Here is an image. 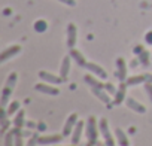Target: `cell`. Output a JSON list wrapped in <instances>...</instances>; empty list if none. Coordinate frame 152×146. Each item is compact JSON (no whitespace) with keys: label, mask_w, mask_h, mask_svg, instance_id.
Returning <instances> with one entry per match:
<instances>
[{"label":"cell","mask_w":152,"mask_h":146,"mask_svg":"<svg viewBox=\"0 0 152 146\" xmlns=\"http://www.w3.org/2000/svg\"><path fill=\"white\" fill-rule=\"evenodd\" d=\"M17 81H18V75H17V73L15 72L9 73V76H8L5 85H3V90H2V107H5V106L9 104L8 100H9V96L14 91L15 85H17Z\"/></svg>","instance_id":"6da1fadb"},{"label":"cell","mask_w":152,"mask_h":146,"mask_svg":"<svg viewBox=\"0 0 152 146\" xmlns=\"http://www.w3.org/2000/svg\"><path fill=\"white\" fill-rule=\"evenodd\" d=\"M99 133H100V128H99V122L96 121V116H90L87 124H85L87 140L91 142V143H97L99 142Z\"/></svg>","instance_id":"7a4b0ae2"},{"label":"cell","mask_w":152,"mask_h":146,"mask_svg":"<svg viewBox=\"0 0 152 146\" xmlns=\"http://www.w3.org/2000/svg\"><path fill=\"white\" fill-rule=\"evenodd\" d=\"M99 128H100V134H102L103 139H104L106 146H115V145H116V140L112 137V134H110V131H109V121H107L106 118H102V119L99 121Z\"/></svg>","instance_id":"3957f363"},{"label":"cell","mask_w":152,"mask_h":146,"mask_svg":"<svg viewBox=\"0 0 152 146\" xmlns=\"http://www.w3.org/2000/svg\"><path fill=\"white\" fill-rule=\"evenodd\" d=\"M78 121H79L78 113H70V115L67 116L66 122H64V127H63V133H61V134H63L64 137L72 136V133H73V130H75L76 124H78Z\"/></svg>","instance_id":"277c9868"},{"label":"cell","mask_w":152,"mask_h":146,"mask_svg":"<svg viewBox=\"0 0 152 146\" xmlns=\"http://www.w3.org/2000/svg\"><path fill=\"white\" fill-rule=\"evenodd\" d=\"M21 52V46L20 45H11L8 46L6 49H3V52L0 54V61L2 63H6L8 60H11L12 57H15L17 54Z\"/></svg>","instance_id":"5b68a950"},{"label":"cell","mask_w":152,"mask_h":146,"mask_svg":"<svg viewBox=\"0 0 152 146\" xmlns=\"http://www.w3.org/2000/svg\"><path fill=\"white\" fill-rule=\"evenodd\" d=\"M85 69H87L88 72H91L93 75H96L97 78H100V79H107V73H106V70H104L102 66L96 64V63L88 61V63H87V66H85Z\"/></svg>","instance_id":"8992f818"},{"label":"cell","mask_w":152,"mask_h":146,"mask_svg":"<svg viewBox=\"0 0 152 146\" xmlns=\"http://www.w3.org/2000/svg\"><path fill=\"white\" fill-rule=\"evenodd\" d=\"M91 91H93V94L99 99V100H102L106 106H112L113 104V100L110 99V94L104 90V88H91Z\"/></svg>","instance_id":"52a82bcc"},{"label":"cell","mask_w":152,"mask_h":146,"mask_svg":"<svg viewBox=\"0 0 152 146\" xmlns=\"http://www.w3.org/2000/svg\"><path fill=\"white\" fill-rule=\"evenodd\" d=\"M39 78L42 81L48 82V84H61V82H64V79L61 76H57V75H54V73H51V72H46V70L39 72Z\"/></svg>","instance_id":"ba28073f"},{"label":"cell","mask_w":152,"mask_h":146,"mask_svg":"<svg viewBox=\"0 0 152 146\" xmlns=\"http://www.w3.org/2000/svg\"><path fill=\"white\" fill-rule=\"evenodd\" d=\"M116 76L119 79V82H125L127 81V64L124 58H116Z\"/></svg>","instance_id":"9c48e42d"},{"label":"cell","mask_w":152,"mask_h":146,"mask_svg":"<svg viewBox=\"0 0 152 146\" xmlns=\"http://www.w3.org/2000/svg\"><path fill=\"white\" fill-rule=\"evenodd\" d=\"M76 39H78V30L73 23L67 24V46L72 49L76 45Z\"/></svg>","instance_id":"30bf717a"},{"label":"cell","mask_w":152,"mask_h":146,"mask_svg":"<svg viewBox=\"0 0 152 146\" xmlns=\"http://www.w3.org/2000/svg\"><path fill=\"white\" fill-rule=\"evenodd\" d=\"M34 90L36 91H39V93H42V94H48V96H58L60 94V90L57 88V87H52V85H49V84H36L34 85Z\"/></svg>","instance_id":"8fae6325"},{"label":"cell","mask_w":152,"mask_h":146,"mask_svg":"<svg viewBox=\"0 0 152 146\" xmlns=\"http://www.w3.org/2000/svg\"><path fill=\"white\" fill-rule=\"evenodd\" d=\"M63 134H51V136H40L37 139V142L43 146H49V145H57L58 142L63 140Z\"/></svg>","instance_id":"7c38bea8"},{"label":"cell","mask_w":152,"mask_h":146,"mask_svg":"<svg viewBox=\"0 0 152 146\" xmlns=\"http://www.w3.org/2000/svg\"><path fill=\"white\" fill-rule=\"evenodd\" d=\"M84 128H85V122L82 119L78 121V124H76L73 133H72V143L73 145H78L81 142V137H82V133H84Z\"/></svg>","instance_id":"4fadbf2b"},{"label":"cell","mask_w":152,"mask_h":146,"mask_svg":"<svg viewBox=\"0 0 152 146\" xmlns=\"http://www.w3.org/2000/svg\"><path fill=\"white\" fill-rule=\"evenodd\" d=\"M70 66H72V57H70V54H69V55H66V57L63 58V61H61V64H60V76H61L64 81L67 79L69 73H70Z\"/></svg>","instance_id":"5bb4252c"},{"label":"cell","mask_w":152,"mask_h":146,"mask_svg":"<svg viewBox=\"0 0 152 146\" xmlns=\"http://www.w3.org/2000/svg\"><path fill=\"white\" fill-rule=\"evenodd\" d=\"M125 104H127L128 109H131V110H134L137 113H145L146 112V107L140 101H137L136 99H133V97H127L125 99Z\"/></svg>","instance_id":"9a60e30c"},{"label":"cell","mask_w":152,"mask_h":146,"mask_svg":"<svg viewBox=\"0 0 152 146\" xmlns=\"http://www.w3.org/2000/svg\"><path fill=\"white\" fill-rule=\"evenodd\" d=\"M113 134H115V140H116V145H119V146H130V140H128V136L125 134V131L122 130V128H115V131H113Z\"/></svg>","instance_id":"2e32d148"},{"label":"cell","mask_w":152,"mask_h":146,"mask_svg":"<svg viewBox=\"0 0 152 146\" xmlns=\"http://www.w3.org/2000/svg\"><path fill=\"white\" fill-rule=\"evenodd\" d=\"M127 84L125 82H121L119 84V88H118V91L115 93V97H113V104H121L127 97H125V93H127Z\"/></svg>","instance_id":"e0dca14e"},{"label":"cell","mask_w":152,"mask_h":146,"mask_svg":"<svg viewBox=\"0 0 152 146\" xmlns=\"http://www.w3.org/2000/svg\"><path fill=\"white\" fill-rule=\"evenodd\" d=\"M12 125H14L15 128H20V130L24 128V125H26V110H24V109H20L18 113L14 116Z\"/></svg>","instance_id":"ac0fdd59"},{"label":"cell","mask_w":152,"mask_h":146,"mask_svg":"<svg viewBox=\"0 0 152 146\" xmlns=\"http://www.w3.org/2000/svg\"><path fill=\"white\" fill-rule=\"evenodd\" d=\"M85 84H88L91 88H104V84L99 81V78L96 75H85L84 76Z\"/></svg>","instance_id":"d6986e66"},{"label":"cell","mask_w":152,"mask_h":146,"mask_svg":"<svg viewBox=\"0 0 152 146\" xmlns=\"http://www.w3.org/2000/svg\"><path fill=\"white\" fill-rule=\"evenodd\" d=\"M70 57H72V60H75L76 63H78L79 66H87V60H85V57H84V54L81 52V51H78V49H75V48H72L70 49Z\"/></svg>","instance_id":"ffe728a7"},{"label":"cell","mask_w":152,"mask_h":146,"mask_svg":"<svg viewBox=\"0 0 152 146\" xmlns=\"http://www.w3.org/2000/svg\"><path fill=\"white\" fill-rule=\"evenodd\" d=\"M20 131V128H12L5 134V146H15V139H17V133Z\"/></svg>","instance_id":"44dd1931"},{"label":"cell","mask_w":152,"mask_h":146,"mask_svg":"<svg viewBox=\"0 0 152 146\" xmlns=\"http://www.w3.org/2000/svg\"><path fill=\"white\" fill-rule=\"evenodd\" d=\"M145 82H146V76H145V73H143V75L131 76V78H128V79L125 81V84H127L128 87H131V85H137V84H145Z\"/></svg>","instance_id":"7402d4cb"},{"label":"cell","mask_w":152,"mask_h":146,"mask_svg":"<svg viewBox=\"0 0 152 146\" xmlns=\"http://www.w3.org/2000/svg\"><path fill=\"white\" fill-rule=\"evenodd\" d=\"M20 107H21V103H20L18 100H14V101H11V103L8 104L6 112H8V115H9V116H12V115H14V113H15V112H17Z\"/></svg>","instance_id":"603a6c76"},{"label":"cell","mask_w":152,"mask_h":146,"mask_svg":"<svg viewBox=\"0 0 152 146\" xmlns=\"http://www.w3.org/2000/svg\"><path fill=\"white\" fill-rule=\"evenodd\" d=\"M46 28H48V24H46L45 20H37V21L34 23V30H36L37 33H43Z\"/></svg>","instance_id":"cb8c5ba5"},{"label":"cell","mask_w":152,"mask_h":146,"mask_svg":"<svg viewBox=\"0 0 152 146\" xmlns=\"http://www.w3.org/2000/svg\"><path fill=\"white\" fill-rule=\"evenodd\" d=\"M139 61L143 64V66H148L149 64V52L148 51H143L139 54Z\"/></svg>","instance_id":"d4e9b609"},{"label":"cell","mask_w":152,"mask_h":146,"mask_svg":"<svg viewBox=\"0 0 152 146\" xmlns=\"http://www.w3.org/2000/svg\"><path fill=\"white\" fill-rule=\"evenodd\" d=\"M104 90H106L109 94H113V96H115V93L118 91V88H116L113 84H110V82H106V84H104Z\"/></svg>","instance_id":"484cf974"},{"label":"cell","mask_w":152,"mask_h":146,"mask_svg":"<svg viewBox=\"0 0 152 146\" xmlns=\"http://www.w3.org/2000/svg\"><path fill=\"white\" fill-rule=\"evenodd\" d=\"M21 131V130H20ZM17 133V139H15V146H24L26 143H24V139H23V136H21V133Z\"/></svg>","instance_id":"4316f807"},{"label":"cell","mask_w":152,"mask_h":146,"mask_svg":"<svg viewBox=\"0 0 152 146\" xmlns=\"http://www.w3.org/2000/svg\"><path fill=\"white\" fill-rule=\"evenodd\" d=\"M145 90L148 91V96H149V99L152 101V84L151 82H145Z\"/></svg>","instance_id":"83f0119b"},{"label":"cell","mask_w":152,"mask_h":146,"mask_svg":"<svg viewBox=\"0 0 152 146\" xmlns=\"http://www.w3.org/2000/svg\"><path fill=\"white\" fill-rule=\"evenodd\" d=\"M145 42L149 43V45H152V30L146 33V36H145Z\"/></svg>","instance_id":"f1b7e54d"},{"label":"cell","mask_w":152,"mask_h":146,"mask_svg":"<svg viewBox=\"0 0 152 146\" xmlns=\"http://www.w3.org/2000/svg\"><path fill=\"white\" fill-rule=\"evenodd\" d=\"M58 2H61V3H64L67 6H75L76 5V0H58Z\"/></svg>","instance_id":"f546056e"},{"label":"cell","mask_w":152,"mask_h":146,"mask_svg":"<svg viewBox=\"0 0 152 146\" xmlns=\"http://www.w3.org/2000/svg\"><path fill=\"white\" fill-rule=\"evenodd\" d=\"M8 125H9V121L6 118H3L2 119V131H6L8 130Z\"/></svg>","instance_id":"4dcf8cb0"},{"label":"cell","mask_w":152,"mask_h":146,"mask_svg":"<svg viewBox=\"0 0 152 146\" xmlns=\"http://www.w3.org/2000/svg\"><path fill=\"white\" fill-rule=\"evenodd\" d=\"M133 51H134V54H137V55H139L140 52H143V51H145V48H143V45H137Z\"/></svg>","instance_id":"1f68e13d"},{"label":"cell","mask_w":152,"mask_h":146,"mask_svg":"<svg viewBox=\"0 0 152 146\" xmlns=\"http://www.w3.org/2000/svg\"><path fill=\"white\" fill-rule=\"evenodd\" d=\"M26 125H27V128H30V130H33V128H37V125H36L33 121H27V122H26Z\"/></svg>","instance_id":"d6a6232c"},{"label":"cell","mask_w":152,"mask_h":146,"mask_svg":"<svg viewBox=\"0 0 152 146\" xmlns=\"http://www.w3.org/2000/svg\"><path fill=\"white\" fill-rule=\"evenodd\" d=\"M37 130H39V131H45V130H46V124H45V122H39V124H37Z\"/></svg>","instance_id":"836d02e7"},{"label":"cell","mask_w":152,"mask_h":146,"mask_svg":"<svg viewBox=\"0 0 152 146\" xmlns=\"http://www.w3.org/2000/svg\"><path fill=\"white\" fill-rule=\"evenodd\" d=\"M145 76H146V82L152 84V73H145Z\"/></svg>","instance_id":"e575fe53"},{"label":"cell","mask_w":152,"mask_h":146,"mask_svg":"<svg viewBox=\"0 0 152 146\" xmlns=\"http://www.w3.org/2000/svg\"><path fill=\"white\" fill-rule=\"evenodd\" d=\"M96 146H106V143H102V142H97Z\"/></svg>","instance_id":"d590c367"},{"label":"cell","mask_w":152,"mask_h":146,"mask_svg":"<svg viewBox=\"0 0 152 146\" xmlns=\"http://www.w3.org/2000/svg\"><path fill=\"white\" fill-rule=\"evenodd\" d=\"M85 146H96V143H91V142H88V143H87Z\"/></svg>","instance_id":"8d00e7d4"},{"label":"cell","mask_w":152,"mask_h":146,"mask_svg":"<svg viewBox=\"0 0 152 146\" xmlns=\"http://www.w3.org/2000/svg\"><path fill=\"white\" fill-rule=\"evenodd\" d=\"M55 146H58V145H55Z\"/></svg>","instance_id":"74e56055"}]
</instances>
